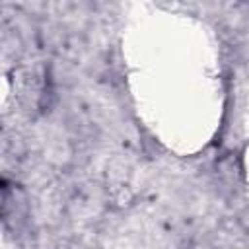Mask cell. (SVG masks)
Returning <instances> with one entry per match:
<instances>
[]
</instances>
